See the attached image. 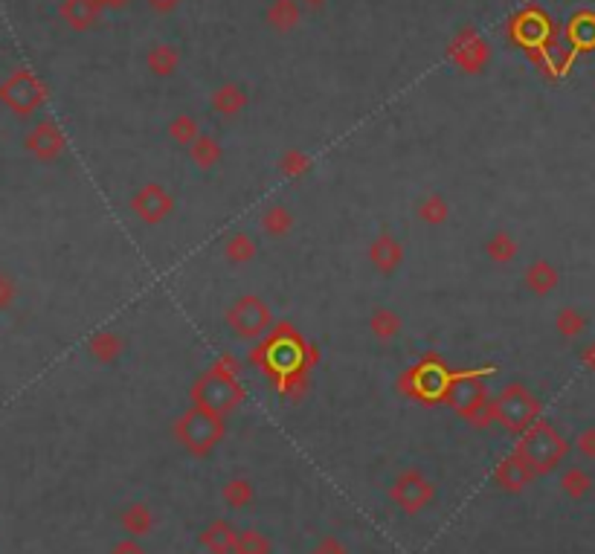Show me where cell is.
<instances>
[{
	"instance_id": "cell-32",
	"label": "cell",
	"mask_w": 595,
	"mask_h": 554,
	"mask_svg": "<svg viewBox=\"0 0 595 554\" xmlns=\"http://www.w3.org/2000/svg\"><path fill=\"white\" fill-rule=\"evenodd\" d=\"M584 328H587V317L572 305H566L554 314V331H558L563 340H575L578 334H584Z\"/></svg>"
},
{
	"instance_id": "cell-36",
	"label": "cell",
	"mask_w": 595,
	"mask_h": 554,
	"mask_svg": "<svg viewBox=\"0 0 595 554\" xmlns=\"http://www.w3.org/2000/svg\"><path fill=\"white\" fill-rule=\"evenodd\" d=\"M569 38H572V44L578 49H592L595 47V15H590V12L578 15L572 21V27H569Z\"/></svg>"
},
{
	"instance_id": "cell-29",
	"label": "cell",
	"mask_w": 595,
	"mask_h": 554,
	"mask_svg": "<svg viewBox=\"0 0 595 554\" xmlns=\"http://www.w3.org/2000/svg\"><path fill=\"white\" fill-rule=\"evenodd\" d=\"M276 169H279L282 177L300 180V177H305V174H311V169H314V157H311V154H308V151L288 148V151H284L282 157L276 160Z\"/></svg>"
},
{
	"instance_id": "cell-10",
	"label": "cell",
	"mask_w": 595,
	"mask_h": 554,
	"mask_svg": "<svg viewBox=\"0 0 595 554\" xmlns=\"http://www.w3.org/2000/svg\"><path fill=\"white\" fill-rule=\"evenodd\" d=\"M390 499L407 514H419L433 499V485L419 470H404L390 487Z\"/></svg>"
},
{
	"instance_id": "cell-21",
	"label": "cell",
	"mask_w": 595,
	"mask_h": 554,
	"mask_svg": "<svg viewBox=\"0 0 595 554\" xmlns=\"http://www.w3.org/2000/svg\"><path fill=\"white\" fill-rule=\"evenodd\" d=\"M186 151H189L192 165H195L198 172H212L215 165L221 163V157H224V148H221V143H218L212 134H201Z\"/></svg>"
},
{
	"instance_id": "cell-8",
	"label": "cell",
	"mask_w": 595,
	"mask_h": 554,
	"mask_svg": "<svg viewBox=\"0 0 595 554\" xmlns=\"http://www.w3.org/2000/svg\"><path fill=\"white\" fill-rule=\"evenodd\" d=\"M131 212L146 227H158V224L169 221V218H172L175 198H172V192L166 189V186L146 183L142 189H137V195L131 198Z\"/></svg>"
},
{
	"instance_id": "cell-11",
	"label": "cell",
	"mask_w": 595,
	"mask_h": 554,
	"mask_svg": "<svg viewBox=\"0 0 595 554\" xmlns=\"http://www.w3.org/2000/svg\"><path fill=\"white\" fill-rule=\"evenodd\" d=\"M44 85L35 79L32 73H27V70H21V73H15L12 79L4 85V102L12 108V111H18V113H30V111H35L38 105L44 102Z\"/></svg>"
},
{
	"instance_id": "cell-34",
	"label": "cell",
	"mask_w": 595,
	"mask_h": 554,
	"mask_svg": "<svg viewBox=\"0 0 595 554\" xmlns=\"http://www.w3.org/2000/svg\"><path fill=\"white\" fill-rule=\"evenodd\" d=\"M561 487H563V494H566L569 499H584V496L590 494V487H592V479H590L587 470L569 468V470L561 476Z\"/></svg>"
},
{
	"instance_id": "cell-30",
	"label": "cell",
	"mask_w": 595,
	"mask_h": 554,
	"mask_svg": "<svg viewBox=\"0 0 595 554\" xmlns=\"http://www.w3.org/2000/svg\"><path fill=\"white\" fill-rule=\"evenodd\" d=\"M166 134H169V139L175 146L189 148L201 137V128H198L195 117H189V113H177V117L166 125Z\"/></svg>"
},
{
	"instance_id": "cell-22",
	"label": "cell",
	"mask_w": 595,
	"mask_h": 554,
	"mask_svg": "<svg viewBox=\"0 0 595 554\" xmlns=\"http://www.w3.org/2000/svg\"><path fill=\"white\" fill-rule=\"evenodd\" d=\"M404 331V319L392 308H374L369 314V334L378 343H392Z\"/></svg>"
},
{
	"instance_id": "cell-33",
	"label": "cell",
	"mask_w": 595,
	"mask_h": 554,
	"mask_svg": "<svg viewBox=\"0 0 595 554\" xmlns=\"http://www.w3.org/2000/svg\"><path fill=\"white\" fill-rule=\"evenodd\" d=\"M151 525H154V517H151V511H149L146 505H128V508H125V514H122V528H125V532L131 534V537L149 534Z\"/></svg>"
},
{
	"instance_id": "cell-1",
	"label": "cell",
	"mask_w": 595,
	"mask_h": 554,
	"mask_svg": "<svg viewBox=\"0 0 595 554\" xmlns=\"http://www.w3.org/2000/svg\"><path fill=\"white\" fill-rule=\"evenodd\" d=\"M241 369H239V360L232 354L218 357L215 363L203 371V375L192 383L189 398H192V407H203V409H212L218 416H230L232 409H239L244 401V386L239 380Z\"/></svg>"
},
{
	"instance_id": "cell-9",
	"label": "cell",
	"mask_w": 595,
	"mask_h": 554,
	"mask_svg": "<svg viewBox=\"0 0 595 554\" xmlns=\"http://www.w3.org/2000/svg\"><path fill=\"white\" fill-rule=\"evenodd\" d=\"M447 56H450V61H454L459 70H464V73H480L485 64H488V58H491V49H488L485 38L476 32L473 27H468V30H462V32L454 38V41H450Z\"/></svg>"
},
{
	"instance_id": "cell-35",
	"label": "cell",
	"mask_w": 595,
	"mask_h": 554,
	"mask_svg": "<svg viewBox=\"0 0 595 554\" xmlns=\"http://www.w3.org/2000/svg\"><path fill=\"white\" fill-rule=\"evenodd\" d=\"M221 496H224V502L230 508H248L250 502H253V485L248 482V479H230L224 487H221Z\"/></svg>"
},
{
	"instance_id": "cell-13",
	"label": "cell",
	"mask_w": 595,
	"mask_h": 554,
	"mask_svg": "<svg viewBox=\"0 0 595 554\" xmlns=\"http://www.w3.org/2000/svg\"><path fill=\"white\" fill-rule=\"evenodd\" d=\"M412 378V398H445V389L450 383V371L438 363V360H427V363L410 369Z\"/></svg>"
},
{
	"instance_id": "cell-44",
	"label": "cell",
	"mask_w": 595,
	"mask_h": 554,
	"mask_svg": "<svg viewBox=\"0 0 595 554\" xmlns=\"http://www.w3.org/2000/svg\"><path fill=\"white\" fill-rule=\"evenodd\" d=\"M102 6H113V9H122V6H128V0H99Z\"/></svg>"
},
{
	"instance_id": "cell-18",
	"label": "cell",
	"mask_w": 595,
	"mask_h": 554,
	"mask_svg": "<svg viewBox=\"0 0 595 554\" xmlns=\"http://www.w3.org/2000/svg\"><path fill=\"white\" fill-rule=\"evenodd\" d=\"M27 146H30V151L38 154L41 160H53V157H59L61 148H64V137H61V131L56 128V122H41V125H38L35 131L30 134Z\"/></svg>"
},
{
	"instance_id": "cell-17",
	"label": "cell",
	"mask_w": 595,
	"mask_h": 554,
	"mask_svg": "<svg viewBox=\"0 0 595 554\" xmlns=\"http://www.w3.org/2000/svg\"><path fill=\"white\" fill-rule=\"evenodd\" d=\"M146 67L151 76H158V79H169V76H175L180 67V49L175 44H166V41L151 44L146 49Z\"/></svg>"
},
{
	"instance_id": "cell-43",
	"label": "cell",
	"mask_w": 595,
	"mask_h": 554,
	"mask_svg": "<svg viewBox=\"0 0 595 554\" xmlns=\"http://www.w3.org/2000/svg\"><path fill=\"white\" fill-rule=\"evenodd\" d=\"M300 6H308V9H322V6H326V0H300Z\"/></svg>"
},
{
	"instance_id": "cell-28",
	"label": "cell",
	"mask_w": 595,
	"mask_h": 554,
	"mask_svg": "<svg viewBox=\"0 0 595 554\" xmlns=\"http://www.w3.org/2000/svg\"><path fill=\"white\" fill-rule=\"evenodd\" d=\"M482 250L494 264H509L517 259V253H520V244H517V238L506 233V229H497V233H491V238L482 244Z\"/></svg>"
},
{
	"instance_id": "cell-15",
	"label": "cell",
	"mask_w": 595,
	"mask_h": 554,
	"mask_svg": "<svg viewBox=\"0 0 595 554\" xmlns=\"http://www.w3.org/2000/svg\"><path fill=\"white\" fill-rule=\"evenodd\" d=\"M523 281H526V288L532 290L535 296H549L554 288L561 285V273H558V267H554L552 262L535 259L532 264L526 267Z\"/></svg>"
},
{
	"instance_id": "cell-26",
	"label": "cell",
	"mask_w": 595,
	"mask_h": 554,
	"mask_svg": "<svg viewBox=\"0 0 595 554\" xmlns=\"http://www.w3.org/2000/svg\"><path fill=\"white\" fill-rule=\"evenodd\" d=\"M99 12H102L99 0H64V6H61V15H64V21H68L73 30L94 27L96 18H99Z\"/></svg>"
},
{
	"instance_id": "cell-39",
	"label": "cell",
	"mask_w": 595,
	"mask_h": 554,
	"mask_svg": "<svg viewBox=\"0 0 595 554\" xmlns=\"http://www.w3.org/2000/svg\"><path fill=\"white\" fill-rule=\"evenodd\" d=\"M314 554H348V551H346V546L340 543L338 537H326V540H320V543H317Z\"/></svg>"
},
{
	"instance_id": "cell-20",
	"label": "cell",
	"mask_w": 595,
	"mask_h": 554,
	"mask_svg": "<svg viewBox=\"0 0 595 554\" xmlns=\"http://www.w3.org/2000/svg\"><path fill=\"white\" fill-rule=\"evenodd\" d=\"M248 102H250L248 90L236 82H227L212 94V111L221 113V117H239V113L248 108Z\"/></svg>"
},
{
	"instance_id": "cell-23",
	"label": "cell",
	"mask_w": 595,
	"mask_h": 554,
	"mask_svg": "<svg viewBox=\"0 0 595 554\" xmlns=\"http://www.w3.org/2000/svg\"><path fill=\"white\" fill-rule=\"evenodd\" d=\"M236 540H239V532L227 520L210 523L201 534V543L212 554H232V549H236Z\"/></svg>"
},
{
	"instance_id": "cell-4",
	"label": "cell",
	"mask_w": 595,
	"mask_h": 554,
	"mask_svg": "<svg viewBox=\"0 0 595 554\" xmlns=\"http://www.w3.org/2000/svg\"><path fill=\"white\" fill-rule=\"evenodd\" d=\"M224 433H227L224 416H218V412L203 409V407H192L175 421L177 444L189 450L192 456H210L212 450L221 444Z\"/></svg>"
},
{
	"instance_id": "cell-2",
	"label": "cell",
	"mask_w": 595,
	"mask_h": 554,
	"mask_svg": "<svg viewBox=\"0 0 595 554\" xmlns=\"http://www.w3.org/2000/svg\"><path fill=\"white\" fill-rule=\"evenodd\" d=\"M447 407L462 416L471 427H488L494 421V401L488 398L482 371H464V375H450L445 389Z\"/></svg>"
},
{
	"instance_id": "cell-25",
	"label": "cell",
	"mask_w": 595,
	"mask_h": 554,
	"mask_svg": "<svg viewBox=\"0 0 595 554\" xmlns=\"http://www.w3.org/2000/svg\"><path fill=\"white\" fill-rule=\"evenodd\" d=\"M293 224H296L293 212L288 210V206H282V203L267 206V210L262 212V221H258V227H262V233L267 238H288Z\"/></svg>"
},
{
	"instance_id": "cell-7",
	"label": "cell",
	"mask_w": 595,
	"mask_h": 554,
	"mask_svg": "<svg viewBox=\"0 0 595 554\" xmlns=\"http://www.w3.org/2000/svg\"><path fill=\"white\" fill-rule=\"evenodd\" d=\"M305 345L302 340L293 337V331L284 328L282 337H274L265 349H262V366L270 375H284V378H296L300 371H305Z\"/></svg>"
},
{
	"instance_id": "cell-42",
	"label": "cell",
	"mask_w": 595,
	"mask_h": 554,
	"mask_svg": "<svg viewBox=\"0 0 595 554\" xmlns=\"http://www.w3.org/2000/svg\"><path fill=\"white\" fill-rule=\"evenodd\" d=\"M581 363H584L590 371H595V343H590L584 352H581Z\"/></svg>"
},
{
	"instance_id": "cell-3",
	"label": "cell",
	"mask_w": 595,
	"mask_h": 554,
	"mask_svg": "<svg viewBox=\"0 0 595 554\" xmlns=\"http://www.w3.org/2000/svg\"><path fill=\"white\" fill-rule=\"evenodd\" d=\"M514 453L535 470V476H546V473H552L566 459L569 444H566V438L558 430H554L549 421L540 418V421H535L532 427H528L520 435V442H517Z\"/></svg>"
},
{
	"instance_id": "cell-31",
	"label": "cell",
	"mask_w": 595,
	"mask_h": 554,
	"mask_svg": "<svg viewBox=\"0 0 595 554\" xmlns=\"http://www.w3.org/2000/svg\"><path fill=\"white\" fill-rule=\"evenodd\" d=\"M253 255H256V241H253L248 233H236V236L227 238V244H224V259H227V264L241 267V264L253 262Z\"/></svg>"
},
{
	"instance_id": "cell-19",
	"label": "cell",
	"mask_w": 595,
	"mask_h": 554,
	"mask_svg": "<svg viewBox=\"0 0 595 554\" xmlns=\"http://www.w3.org/2000/svg\"><path fill=\"white\" fill-rule=\"evenodd\" d=\"M300 18H302V6L296 4V0H274L265 12L267 27L279 35H288L291 30H296Z\"/></svg>"
},
{
	"instance_id": "cell-12",
	"label": "cell",
	"mask_w": 595,
	"mask_h": 554,
	"mask_svg": "<svg viewBox=\"0 0 595 554\" xmlns=\"http://www.w3.org/2000/svg\"><path fill=\"white\" fill-rule=\"evenodd\" d=\"M404 259H407V250H404V244H401L392 233H378L372 238V244H369V264L378 270L381 276H392V273H398V267L404 264Z\"/></svg>"
},
{
	"instance_id": "cell-16",
	"label": "cell",
	"mask_w": 595,
	"mask_h": 554,
	"mask_svg": "<svg viewBox=\"0 0 595 554\" xmlns=\"http://www.w3.org/2000/svg\"><path fill=\"white\" fill-rule=\"evenodd\" d=\"M87 354L96 360L99 366H111L125 354V340L116 331H96L87 340Z\"/></svg>"
},
{
	"instance_id": "cell-14",
	"label": "cell",
	"mask_w": 595,
	"mask_h": 554,
	"mask_svg": "<svg viewBox=\"0 0 595 554\" xmlns=\"http://www.w3.org/2000/svg\"><path fill=\"white\" fill-rule=\"evenodd\" d=\"M494 479H497V485L502 487V491H509V494H520L523 487L535 479V470L526 465V461L517 456V453H511V456H506L497 465V473H494Z\"/></svg>"
},
{
	"instance_id": "cell-6",
	"label": "cell",
	"mask_w": 595,
	"mask_h": 554,
	"mask_svg": "<svg viewBox=\"0 0 595 554\" xmlns=\"http://www.w3.org/2000/svg\"><path fill=\"white\" fill-rule=\"evenodd\" d=\"M224 319L239 340H258L270 331V326H274V314H270L267 302L256 293L239 296V299L230 305Z\"/></svg>"
},
{
	"instance_id": "cell-40",
	"label": "cell",
	"mask_w": 595,
	"mask_h": 554,
	"mask_svg": "<svg viewBox=\"0 0 595 554\" xmlns=\"http://www.w3.org/2000/svg\"><path fill=\"white\" fill-rule=\"evenodd\" d=\"M146 4L154 9V12H160V15H169V12H175L184 0H146Z\"/></svg>"
},
{
	"instance_id": "cell-27",
	"label": "cell",
	"mask_w": 595,
	"mask_h": 554,
	"mask_svg": "<svg viewBox=\"0 0 595 554\" xmlns=\"http://www.w3.org/2000/svg\"><path fill=\"white\" fill-rule=\"evenodd\" d=\"M416 215H419V221L427 224V227H442V224L450 221V203H447L445 195L430 192V195H424L416 203Z\"/></svg>"
},
{
	"instance_id": "cell-5",
	"label": "cell",
	"mask_w": 595,
	"mask_h": 554,
	"mask_svg": "<svg viewBox=\"0 0 595 554\" xmlns=\"http://www.w3.org/2000/svg\"><path fill=\"white\" fill-rule=\"evenodd\" d=\"M494 421L502 430L523 435L535 421H540L537 395L523 383H506L494 398Z\"/></svg>"
},
{
	"instance_id": "cell-41",
	"label": "cell",
	"mask_w": 595,
	"mask_h": 554,
	"mask_svg": "<svg viewBox=\"0 0 595 554\" xmlns=\"http://www.w3.org/2000/svg\"><path fill=\"white\" fill-rule=\"evenodd\" d=\"M113 554H146V549L137 546L134 540H125V543H120V546L113 549Z\"/></svg>"
},
{
	"instance_id": "cell-24",
	"label": "cell",
	"mask_w": 595,
	"mask_h": 554,
	"mask_svg": "<svg viewBox=\"0 0 595 554\" xmlns=\"http://www.w3.org/2000/svg\"><path fill=\"white\" fill-rule=\"evenodd\" d=\"M546 35H549V21L543 18L540 12H523V15L514 21V38L526 47H537Z\"/></svg>"
},
{
	"instance_id": "cell-37",
	"label": "cell",
	"mask_w": 595,
	"mask_h": 554,
	"mask_svg": "<svg viewBox=\"0 0 595 554\" xmlns=\"http://www.w3.org/2000/svg\"><path fill=\"white\" fill-rule=\"evenodd\" d=\"M232 554H270V543L258 532H241Z\"/></svg>"
},
{
	"instance_id": "cell-38",
	"label": "cell",
	"mask_w": 595,
	"mask_h": 554,
	"mask_svg": "<svg viewBox=\"0 0 595 554\" xmlns=\"http://www.w3.org/2000/svg\"><path fill=\"white\" fill-rule=\"evenodd\" d=\"M575 447H578V453L584 456V459L595 461V427L581 430L578 438H575Z\"/></svg>"
}]
</instances>
